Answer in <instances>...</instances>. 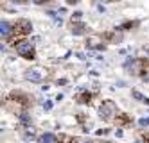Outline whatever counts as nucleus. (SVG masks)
<instances>
[{"mask_svg": "<svg viewBox=\"0 0 149 143\" xmlns=\"http://www.w3.org/2000/svg\"><path fill=\"white\" fill-rule=\"evenodd\" d=\"M117 104L113 100H102V104L99 106V116L106 122H110V120L117 118Z\"/></svg>", "mask_w": 149, "mask_h": 143, "instance_id": "f257e3e1", "label": "nucleus"}, {"mask_svg": "<svg viewBox=\"0 0 149 143\" xmlns=\"http://www.w3.org/2000/svg\"><path fill=\"white\" fill-rule=\"evenodd\" d=\"M126 66L130 68V72L133 75H138V77H144L147 73V59L146 57H136V59H131L130 63H126Z\"/></svg>", "mask_w": 149, "mask_h": 143, "instance_id": "f03ea898", "label": "nucleus"}, {"mask_svg": "<svg viewBox=\"0 0 149 143\" xmlns=\"http://www.w3.org/2000/svg\"><path fill=\"white\" fill-rule=\"evenodd\" d=\"M13 27H15L13 36H16V38L27 36V34H31V30H33V23H31L27 18H18L15 23H13ZM13 36L9 38V39H13ZM9 39H7V41H9Z\"/></svg>", "mask_w": 149, "mask_h": 143, "instance_id": "7ed1b4c3", "label": "nucleus"}, {"mask_svg": "<svg viewBox=\"0 0 149 143\" xmlns=\"http://www.w3.org/2000/svg\"><path fill=\"white\" fill-rule=\"evenodd\" d=\"M15 48H16V54L22 56L24 59H36V50L31 41H18Z\"/></svg>", "mask_w": 149, "mask_h": 143, "instance_id": "20e7f679", "label": "nucleus"}, {"mask_svg": "<svg viewBox=\"0 0 149 143\" xmlns=\"http://www.w3.org/2000/svg\"><path fill=\"white\" fill-rule=\"evenodd\" d=\"M9 100H13L16 104H20L22 107H29L31 104H33V100H31V97L22 93V91H11L9 93Z\"/></svg>", "mask_w": 149, "mask_h": 143, "instance_id": "39448f33", "label": "nucleus"}, {"mask_svg": "<svg viewBox=\"0 0 149 143\" xmlns=\"http://www.w3.org/2000/svg\"><path fill=\"white\" fill-rule=\"evenodd\" d=\"M25 79L31 82H41L43 81V72L40 68H33V70H27L25 72Z\"/></svg>", "mask_w": 149, "mask_h": 143, "instance_id": "423d86ee", "label": "nucleus"}, {"mask_svg": "<svg viewBox=\"0 0 149 143\" xmlns=\"http://www.w3.org/2000/svg\"><path fill=\"white\" fill-rule=\"evenodd\" d=\"M13 32H15V27L9 23V21H2V23H0V34H2L6 39H9L13 36Z\"/></svg>", "mask_w": 149, "mask_h": 143, "instance_id": "0eeeda50", "label": "nucleus"}, {"mask_svg": "<svg viewBox=\"0 0 149 143\" xmlns=\"http://www.w3.org/2000/svg\"><path fill=\"white\" fill-rule=\"evenodd\" d=\"M70 30L74 32V34H84V32H86V25H84L83 21H72Z\"/></svg>", "mask_w": 149, "mask_h": 143, "instance_id": "6e6552de", "label": "nucleus"}, {"mask_svg": "<svg viewBox=\"0 0 149 143\" xmlns=\"http://www.w3.org/2000/svg\"><path fill=\"white\" fill-rule=\"evenodd\" d=\"M92 98H93V95H92L90 91H86V90L76 95V100L81 102V104H90V102H92Z\"/></svg>", "mask_w": 149, "mask_h": 143, "instance_id": "1a4fd4ad", "label": "nucleus"}, {"mask_svg": "<svg viewBox=\"0 0 149 143\" xmlns=\"http://www.w3.org/2000/svg\"><path fill=\"white\" fill-rule=\"evenodd\" d=\"M38 143H58V136L52 133H45L38 138Z\"/></svg>", "mask_w": 149, "mask_h": 143, "instance_id": "9d476101", "label": "nucleus"}, {"mask_svg": "<svg viewBox=\"0 0 149 143\" xmlns=\"http://www.w3.org/2000/svg\"><path fill=\"white\" fill-rule=\"evenodd\" d=\"M115 122H117V125H127V124H131V116H127L126 113H120V115H117V118H115Z\"/></svg>", "mask_w": 149, "mask_h": 143, "instance_id": "9b49d317", "label": "nucleus"}, {"mask_svg": "<svg viewBox=\"0 0 149 143\" xmlns=\"http://www.w3.org/2000/svg\"><path fill=\"white\" fill-rule=\"evenodd\" d=\"M79 140L74 136H67V134H59L58 136V143H77Z\"/></svg>", "mask_w": 149, "mask_h": 143, "instance_id": "f8f14e48", "label": "nucleus"}, {"mask_svg": "<svg viewBox=\"0 0 149 143\" xmlns=\"http://www.w3.org/2000/svg\"><path fill=\"white\" fill-rule=\"evenodd\" d=\"M18 118H20V124H22V125H25V127H29V125H31V116H29L27 113H22Z\"/></svg>", "mask_w": 149, "mask_h": 143, "instance_id": "ddd939ff", "label": "nucleus"}, {"mask_svg": "<svg viewBox=\"0 0 149 143\" xmlns=\"http://www.w3.org/2000/svg\"><path fill=\"white\" fill-rule=\"evenodd\" d=\"M131 95H133L135 98H138L140 102H144V104H147V106H149V98H147V97H144L142 93H138L136 90H133V91H131Z\"/></svg>", "mask_w": 149, "mask_h": 143, "instance_id": "4468645a", "label": "nucleus"}, {"mask_svg": "<svg viewBox=\"0 0 149 143\" xmlns=\"http://www.w3.org/2000/svg\"><path fill=\"white\" fill-rule=\"evenodd\" d=\"M138 124H140L142 127H149V118H142V120H140Z\"/></svg>", "mask_w": 149, "mask_h": 143, "instance_id": "2eb2a0df", "label": "nucleus"}, {"mask_svg": "<svg viewBox=\"0 0 149 143\" xmlns=\"http://www.w3.org/2000/svg\"><path fill=\"white\" fill-rule=\"evenodd\" d=\"M83 143H95V141H83Z\"/></svg>", "mask_w": 149, "mask_h": 143, "instance_id": "dca6fc26", "label": "nucleus"}, {"mask_svg": "<svg viewBox=\"0 0 149 143\" xmlns=\"http://www.w3.org/2000/svg\"><path fill=\"white\" fill-rule=\"evenodd\" d=\"M135 143H140V141H135Z\"/></svg>", "mask_w": 149, "mask_h": 143, "instance_id": "f3484780", "label": "nucleus"}, {"mask_svg": "<svg viewBox=\"0 0 149 143\" xmlns=\"http://www.w3.org/2000/svg\"><path fill=\"white\" fill-rule=\"evenodd\" d=\"M147 52H149V50H147Z\"/></svg>", "mask_w": 149, "mask_h": 143, "instance_id": "a211bd4d", "label": "nucleus"}]
</instances>
